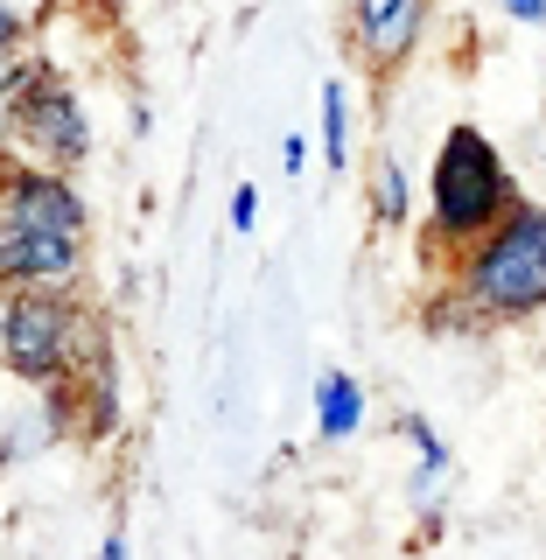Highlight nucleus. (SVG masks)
<instances>
[{
	"instance_id": "obj_5",
	"label": "nucleus",
	"mask_w": 546,
	"mask_h": 560,
	"mask_svg": "<svg viewBox=\"0 0 546 560\" xmlns=\"http://www.w3.org/2000/svg\"><path fill=\"white\" fill-rule=\"evenodd\" d=\"M8 154L43 168L92 162V113L49 63H28V57L8 63Z\"/></svg>"
},
{
	"instance_id": "obj_3",
	"label": "nucleus",
	"mask_w": 546,
	"mask_h": 560,
	"mask_svg": "<svg viewBox=\"0 0 546 560\" xmlns=\"http://www.w3.org/2000/svg\"><path fill=\"white\" fill-rule=\"evenodd\" d=\"M98 350H113V337H105V323L84 302H70V288H8L0 358H8L14 385L78 378Z\"/></svg>"
},
{
	"instance_id": "obj_9",
	"label": "nucleus",
	"mask_w": 546,
	"mask_h": 560,
	"mask_svg": "<svg viewBox=\"0 0 546 560\" xmlns=\"http://www.w3.org/2000/svg\"><path fill=\"white\" fill-rule=\"evenodd\" d=\"M372 224L379 232H399V224H407V168H399L393 154H379V168H372Z\"/></svg>"
},
{
	"instance_id": "obj_7",
	"label": "nucleus",
	"mask_w": 546,
	"mask_h": 560,
	"mask_svg": "<svg viewBox=\"0 0 546 560\" xmlns=\"http://www.w3.org/2000/svg\"><path fill=\"white\" fill-rule=\"evenodd\" d=\"M70 393H78V434L84 442H113L119 434V358L113 350H98V358L70 378Z\"/></svg>"
},
{
	"instance_id": "obj_12",
	"label": "nucleus",
	"mask_w": 546,
	"mask_h": 560,
	"mask_svg": "<svg viewBox=\"0 0 546 560\" xmlns=\"http://www.w3.org/2000/svg\"><path fill=\"white\" fill-rule=\"evenodd\" d=\"M504 14H512L519 28H546V0H504Z\"/></svg>"
},
{
	"instance_id": "obj_2",
	"label": "nucleus",
	"mask_w": 546,
	"mask_h": 560,
	"mask_svg": "<svg viewBox=\"0 0 546 560\" xmlns=\"http://www.w3.org/2000/svg\"><path fill=\"white\" fill-rule=\"evenodd\" d=\"M428 203H434V245L442 253H463L484 232H498L519 203V183L504 168L498 140H490L477 119H455V127L434 140V175H428Z\"/></svg>"
},
{
	"instance_id": "obj_1",
	"label": "nucleus",
	"mask_w": 546,
	"mask_h": 560,
	"mask_svg": "<svg viewBox=\"0 0 546 560\" xmlns=\"http://www.w3.org/2000/svg\"><path fill=\"white\" fill-rule=\"evenodd\" d=\"M92 259V210L70 168H43L8 154L0 175V273L8 288H78Z\"/></svg>"
},
{
	"instance_id": "obj_10",
	"label": "nucleus",
	"mask_w": 546,
	"mask_h": 560,
	"mask_svg": "<svg viewBox=\"0 0 546 560\" xmlns=\"http://www.w3.org/2000/svg\"><path fill=\"white\" fill-rule=\"evenodd\" d=\"M323 168L344 175L350 168V127H344V84H323Z\"/></svg>"
},
{
	"instance_id": "obj_8",
	"label": "nucleus",
	"mask_w": 546,
	"mask_h": 560,
	"mask_svg": "<svg viewBox=\"0 0 546 560\" xmlns=\"http://www.w3.org/2000/svg\"><path fill=\"white\" fill-rule=\"evenodd\" d=\"M358 428H364V385L329 364L315 378V442H350Z\"/></svg>"
},
{
	"instance_id": "obj_11",
	"label": "nucleus",
	"mask_w": 546,
	"mask_h": 560,
	"mask_svg": "<svg viewBox=\"0 0 546 560\" xmlns=\"http://www.w3.org/2000/svg\"><path fill=\"white\" fill-rule=\"evenodd\" d=\"M253 224H259V189L239 183V189H232V232H253Z\"/></svg>"
},
{
	"instance_id": "obj_13",
	"label": "nucleus",
	"mask_w": 546,
	"mask_h": 560,
	"mask_svg": "<svg viewBox=\"0 0 546 560\" xmlns=\"http://www.w3.org/2000/svg\"><path fill=\"white\" fill-rule=\"evenodd\" d=\"M280 168H288V175H302V168H309V140H302V133L280 140Z\"/></svg>"
},
{
	"instance_id": "obj_6",
	"label": "nucleus",
	"mask_w": 546,
	"mask_h": 560,
	"mask_svg": "<svg viewBox=\"0 0 546 560\" xmlns=\"http://www.w3.org/2000/svg\"><path fill=\"white\" fill-rule=\"evenodd\" d=\"M428 0H350V49L372 70H399L420 49Z\"/></svg>"
},
{
	"instance_id": "obj_4",
	"label": "nucleus",
	"mask_w": 546,
	"mask_h": 560,
	"mask_svg": "<svg viewBox=\"0 0 546 560\" xmlns=\"http://www.w3.org/2000/svg\"><path fill=\"white\" fill-rule=\"evenodd\" d=\"M455 288L490 323H525L546 308V203H512V218L455 253Z\"/></svg>"
}]
</instances>
